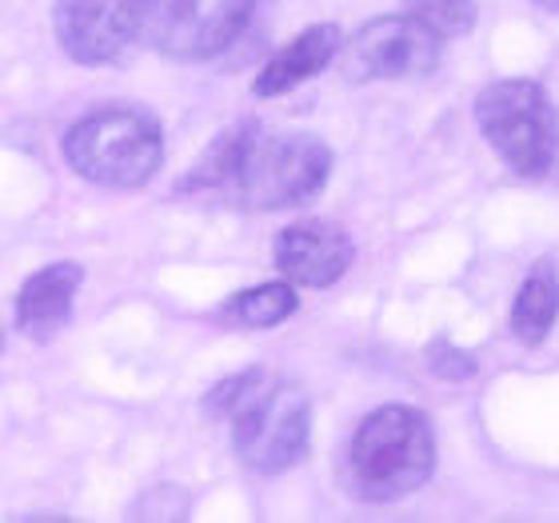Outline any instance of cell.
<instances>
[{
    "label": "cell",
    "mask_w": 559,
    "mask_h": 523,
    "mask_svg": "<svg viewBox=\"0 0 559 523\" xmlns=\"http://www.w3.org/2000/svg\"><path fill=\"white\" fill-rule=\"evenodd\" d=\"M332 176V148L312 132H272L260 120H236L212 140L180 192L221 197L245 212L308 204Z\"/></svg>",
    "instance_id": "1"
},
{
    "label": "cell",
    "mask_w": 559,
    "mask_h": 523,
    "mask_svg": "<svg viewBox=\"0 0 559 523\" xmlns=\"http://www.w3.org/2000/svg\"><path fill=\"white\" fill-rule=\"evenodd\" d=\"M204 407L233 428L236 455L260 476L288 472L308 452V440H312L308 395L264 368H248V372L221 380Z\"/></svg>",
    "instance_id": "2"
},
{
    "label": "cell",
    "mask_w": 559,
    "mask_h": 523,
    "mask_svg": "<svg viewBox=\"0 0 559 523\" xmlns=\"http://www.w3.org/2000/svg\"><path fill=\"white\" fill-rule=\"evenodd\" d=\"M436 472V436L412 404H384L360 419L344 452V484L364 503H396Z\"/></svg>",
    "instance_id": "3"
},
{
    "label": "cell",
    "mask_w": 559,
    "mask_h": 523,
    "mask_svg": "<svg viewBox=\"0 0 559 523\" xmlns=\"http://www.w3.org/2000/svg\"><path fill=\"white\" fill-rule=\"evenodd\" d=\"M60 152L81 180L96 188H144L164 164V132L156 117L132 105H108L64 132Z\"/></svg>",
    "instance_id": "4"
},
{
    "label": "cell",
    "mask_w": 559,
    "mask_h": 523,
    "mask_svg": "<svg viewBox=\"0 0 559 523\" xmlns=\"http://www.w3.org/2000/svg\"><path fill=\"white\" fill-rule=\"evenodd\" d=\"M476 124L503 164L524 180L551 173L559 148L556 105L536 81H491L476 96Z\"/></svg>",
    "instance_id": "5"
},
{
    "label": "cell",
    "mask_w": 559,
    "mask_h": 523,
    "mask_svg": "<svg viewBox=\"0 0 559 523\" xmlns=\"http://www.w3.org/2000/svg\"><path fill=\"white\" fill-rule=\"evenodd\" d=\"M260 0H152L144 36L168 60H212L233 48Z\"/></svg>",
    "instance_id": "6"
},
{
    "label": "cell",
    "mask_w": 559,
    "mask_h": 523,
    "mask_svg": "<svg viewBox=\"0 0 559 523\" xmlns=\"http://www.w3.org/2000/svg\"><path fill=\"white\" fill-rule=\"evenodd\" d=\"M152 0H57L52 24L64 57L100 69L136 45L148 24Z\"/></svg>",
    "instance_id": "7"
},
{
    "label": "cell",
    "mask_w": 559,
    "mask_h": 523,
    "mask_svg": "<svg viewBox=\"0 0 559 523\" xmlns=\"http://www.w3.org/2000/svg\"><path fill=\"white\" fill-rule=\"evenodd\" d=\"M443 36L416 16H376L348 40L352 81H412L440 64Z\"/></svg>",
    "instance_id": "8"
},
{
    "label": "cell",
    "mask_w": 559,
    "mask_h": 523,
    "mask_svg": "<svg viewBox=\"0 0 559 523\" xmlns=\"http://www.w3.org/2000/svg\"><path fill=\"white\" fill-rule=\"evenodd\" d=\"M272 260L288 284L300 288H332L348 276L356 245L336 221H296L276 236Z\"/></svg>",
    "instance_id": "9"
},
{
    "label": "cell",
    "mask_w": 559,
    "mask_h": 523,
    "mask_svg": "<svg viewBox=\"0 0 559 523\" xmlns=\"http://www.w3.org/2000/svg\"><path fill=\"white\" fill-rule=\"evenodd\" d=\"M81 284L84 268L72 264V260H57V264H45L40 272H33L16 292V304H12L16 328L28 340H52L72 320Z\"/></svg>",
    "instance_id": "10"
},
{
    "label": "cell",
    "mask_w": 559,
    "mask_h": 523,
    "mask_svg": "<svg viewBox=\"0 0 559 523\" xmlns=\"http://www.w3.org/2000/svg\"><path fill=\"white\" fill-rule=\"evenodd\" d=\"M340 48H344V33H340L336 24H312V28H304V33L292 36L288 45L280 48L276 57L260 69V76L252 81V93L257 96L292 93L296 84L320 76L340 57Z\"/></svg>",
    "instance_id": "11"
},
{
    "label": "cell",
    "mask_w": 559,
    "mask_h": 523,
    "mask_svg": "<svg viewBox=\"0 0 559 523\" xmlns=\"http://www.w3.org/2000/svg\"><path fill=\"white\" fill-rule=\"evenodd\" d=\"M559 320V276L556 268L544 260V264L532 272V276L520 284L512 304V336L527 348H536L551 336V328Z\"/></svg>",
    "instance_id": "12"
},
{
    "label": "cell",
    "mask_w": 559,
    "mask_h": 523,
    "mask_svg": "<svg viewBox=\"0 0 559 523\" xmlns=\"http://www.w3.org/2000/svg\"><path fill=\"white\" fill-rule=\"evenodd\" d=\"M296 308L300 300H296L292 284H257V288L236 292L221 308V316L236 328H276L288 316H296Z\"/></svg>",
    "instance_id": "13"
},
{
    "label": "cell",
    "mask_w": 559,
    "mask_h": 523,
    "mask_svg": "<svg viewBox=\"0 0 559 523\" xmlns=\"http://www.w3.org/2000/svg\"><path fill=\"white\" fill-rule=\"evenodd\" d=\"M416 21H424L431 33H440L443 40L464 36L476 28V0H404Z\"/></svg>",
    "instance_id": "14"
},
{
    "label": "cell",
    "mask_w": 559,
    "mask_h": 523,
    "mask_svg": "<svg viewBox=\"0 0 559 523\" xmlns=\"http://www.w3.org/2000/svg\"><path fill=\"white\" fill-rule=\"evenodd\" d=\"M532 4H539L544 12H556V16H559V0H532Z\"/></svg>",
    "instance_id": "15"
},
{
    "label": "cell",
    "mask_w": 559,
    "mask_h": 523,
    "mask_svg": "<svg viewBox=\"0 0 559 523\" xmlns=\"http://www.w3.org/2000/svg\"><path fill=\"white\" fill-rule=\"evenodd\" d=\"M551 168H556V176H559V148H556V164H551Z\"/></svg>",
    "instance_id": "16"
},
{
    "label": "cell",
    "mask_w": 559,
    "mask_h": 523,
    "mask_svg": "<svg viewBox=\"0 0 559 523\" xmlns=\"http://www.w3.org/2000/svg\"><path fill=\"white\" fill-rule=\"evenodd\" d=\"M0 348H4V324H0Z\"/></svg>",
    "instance_id": "17"
}]
</instances>
